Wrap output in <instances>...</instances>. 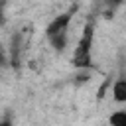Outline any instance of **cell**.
Returning <instances> with one entry per match:
<instances>
[{"mask_svg":"<svg viewBox=\"0 0 126 126\" xmlns=\"http://www.w3.org/2000/svg\"><path fill=\"white\" fill-rule=\"evenodd\" d=\"M112 100L118 104H126V77H118L112 83Z\"/></svg>","mask_w":126,"mask_h":126,"instance_id":"cell-3","label":"cell"},{"mask_svg":"<svg viewBox=\"0 0 126 126\" xmlns=\"http://www.w3.org/2000/svg\"><path fill=\"white\" fill-rule=\"evenodd\" d=\"M73 14H75V8H71L63 14H57L45 26V37L57 53H63L67 47V33H69V26L73 22Z\"/></svg>","mask_w":126,"mask_h":126,"instance_id":"cell-2","label":"cell"},{"mask_svg":"<svg viewBox=\"0 0 126 126\" xmlns=\"http://www.w3.org/2000/svg\"><path fill=\"white\" fill-rule=\"evenodd\" d=\"M122 2H124V0H104V6H106L110 12H114V10H116Z\"/></svg>","mask_w":126,"mask_h":126,"instance_id":"cell-5","label":"cell"},{"mask_svg":"<svg viewBox=\"0 0 126 126\" xmlns=\"http://www.w3.org/2000/svg\"><path fill=\"white\" fill-rule=\"evenodd\" d=\"M108 126H126V108H118V110L110 112Z\"/></svg>","mask_w":126,"mask_h":126,"instance_id":"cell-4","label":"cell"},{"mask_svg":"<svg viewBox=\"0 0 126 126\" xmlns=\"http://www.w3.org/2000/svg\"><path fill=\"white\" fill-rule=\"evenodd\" d=\"M93 45H94V24L87 22L83 26V32L77 39V45L73 49L71 65L79 71H89L94 67L93 63Z\"/></svg>","mask_w":126,"mask_h":126,"instance_id":"cell-1","label":"cell"},{"mask_svg":"<svg viewBox=\"0 0 126 126\" xmlns=\"http://www.w3.org/2000/svg\"><path fill=\"white\" fill-rule=\"evenodd\" d=\"M0 126H12V122H10V118L6 116V118H2V122H0Z\"/></svg>","mask_w":126,"mask_h":126,"instance_id":"cell-6","label":"cell"}]
</instances>
